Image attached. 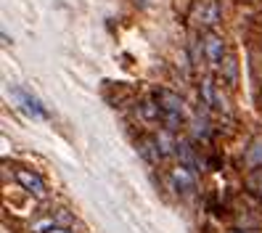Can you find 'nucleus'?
I'll list each match as a JSON object with an SVG mask.
<instances>
[{"label": "nucleus", "instance_id": "1", "mask_svg": "<svg viewBox=\"0 0 262 233\" xmlns=\"http://www.w3.org/2000/svg\"><path fill=\"white\" fill-rule=\"evenodd\" d=\"M11 96L19 101V109H21V112H27L29 117H35V119H45V109L40 106V101H37L29 90H24V88H13V90H11Z\"/></svg>", "mask_w": 262, "mask_h": 233}, {"label": "nucleus", "instance_id": "2", "mask_svg": "<svg viewBox=\"0 0 262 233\" xmlns=\"http://www.w3.org/2000/svg\"><path fill=\"white\" fill-rule=\"evenodd\" d=\"M157 101H159V106H162V112H167V114H186V103H183V98L178 96V93H172V90H157Z\"/></svg>", "mask_w": 262, "mask_h": 233}, {"label": "nucleus", "instance_id": "3", "mask_svg": "<svg viewBox=\"0 0 262 233\" xmlns=\"http://www.w3.org/2000/svg\"><path fill=\"white\" fill-rule=\"evenodd\" d=\"M204 56L212 67H220L223 64V56H225V45L217 35H207L204 37Z\"/></svg>", "mask_w": 262, "mask_h": 233}, {"label": "nucleus", "instance_id": "4", "mask_svg": "<svg viewBox=\"0 0 262 233\" xmlns=\"http://www.w3.org/2000/svg\"><path fill=\"white\" fill-rule=\"evenodd\" d=\"M16 180L21 183V188H27L29 194H35L37 199H45V183H42L35 173H29V170H19Z\"/></svg>", "mask_w": 262, "mask_h": 233}, {"label": "nucleus", "instance_id": "5", "mask_svg": "<svg viewBox=\"0 0 262 233\" xmlns=\"http://www.w3.org/2000/svg\"><path fill=\"white\" fill-rule=\"evenodd\" d=\"M178 157H180V164L183 167H188L191 173H196L199 170V157H196V151H193V146L188 143V141H178Z\"/></svg>", "mask_w": 262, "mask_h": 233}, {"label": "nucleus", "instance_id": "6", "mask_svg": "<svg viewBox=\"0 0 262 233\" xmlns=\"http://www.w3.org/2000/svg\"><path fill=\"white\" fill-rule=\"evenodd\" d=\"M172 180L178 183V188H180V191H191L193 185H196V183H193V173H191L188 167H183V164L172 170Z\"/></svg>", "mask_w": 262, "mask_h": 233}, {"label": "nucleus", "instance_id": "7", "mask_svg": "<svg viewBox=\"0 0 262 233\" xmlns=\"http://www.w3.org/2000/svg\"><path fill=\"white\" fill-rule=\"evenodd\" d=\"M172 130H164L157 135V146L162 151V157H169V154H178V141H172V135H169Z\"/></svg>", "mask_w": 262, "mask_h": 233}, {"label": "nucleus", "instance_id": "8", "mask_svg": "<svg viewBox=\"0 0 262 233\" xmlns=\"http://www.w3.org/2000/svg\"><path fill=\"white\" fill-rule=\"evenodd\" d=\"M141 114H143L148 122H154V119H159V114H162V106H159V103H151V101H143V106H141Z\"/></svg>", "mask_w": 262, "mask_h": 233}, {"label": "nucleus", "instance_id": "9", "mask_svg": "<svg viewBox=\"0 0 262 233\" xmlns=\"http://www.w3.org/2000/svg\"><path fill=\"white\" fill-rule=\"evenodd\" d=\"M193 135H196V138H207V135H209V119H207L204 114L196 117V122H193Z\"/></svg>", "mask_w": 262, "mask_h": 233}, {"label": "nucleus", "instance_id": "10", "mask_svg": "<svg viewBox=\"0 0 262 233\" xmlns=\"http://www.w3.org/2000/svg\"><path fill=\"white\" fill-rule=\"evenodd\" d=\"M202 22H204L207 27H212L214 22H217V6H214V3H207V6L202 8Z\"/></svg>", "mask_w": 262, "mask_h": 233}, {"label": "nucleus", "instance_id": "11", "mask_svg": "<svg viewBox=\"0 0 262 233\" xmlns=\"http://www.w3.org/2000/svg\"><path fill=\"white\" fill-rule=\"evenodd\" d=\"M56 228V220L53 217H48V220H37L35 225H32V233H48V230H53Z\"/></svg>", "mask_w": 262, "mask_h": 233}, {"label": "nucleus", "instance_id": "12", "mask_svg": "<svg viewBox=\"0 0 262 233\" xmlns=\"http://www.w3.org/2000/svg\"><path fill=\"white\" fill-rule=\"evenodd\" d=\"M249 162H252V164H262V141H257V143L252 146V151H249Z\"/></svg>", "mask_w": 262, "mask_h": 233}, {"label": "nucleus", "instance_id": "13", "mask_svg": "<svg viewBox=\"0 0 262 233\" xmlns=\"http://www.w3.org/2000/svg\"><path fill=\"white\" fill-rule=\"evenodd\" d=\"M202 90H204V101H207V103H212V101H214V96H212V85H209V80H204V82H202Z\"/></svg>", "mask_w": 262, "mask_h": 233}, {"label": "nucleus", "instance_id": "14", "mask_svg": "<svg viewBox=\"0 0 262 233\" xmlns=\"http://www.w3.org/2000/svg\"><path fill=\"white\" fill-rule=\"evenodd\" d=\"M48 233H69L67 228H53V230H48Z\"/></svg>", "mask_w": 262, "mask_h": 233}, {"label": "nucleus", "instance_id": "15", "mask_svg": "<svg viewBox=\"0 0 262 233\" xmlns=\"http://www.w3.org/2000/svg\"><path fill=\"white\" fill-rule=\"evenodd\" d=\"M138 3H141V6H146V3H148V0H138Z\"/></svg>", "mask_w": 262, "mask_h": 233}, {"label": "nucleus", "instance_id": "16", "mask_svg": "<svg viewBox=\"0 0 262 233\" xmlns=\"http://www.w3.org/2000/svg\"><path fill=\"white\" fill-rule=\"evenodd\" d=\"M259 194H262V183H259Z\"/></svg>", "mask_w": 262, "mask_h": 233}]
</instances>
